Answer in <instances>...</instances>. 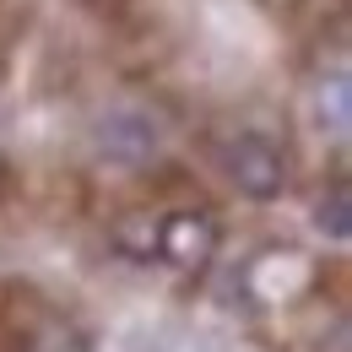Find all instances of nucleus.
Wrapping results in <instances>:
<instances>
[{"mask_svg":"<svg viewBox=\"0 0 352 352\" xmlns=\"http://www.w3.org/2000/svg\"><path fill=\"white\" fill-rule=\"evenodd\" d=\"M217 163L228 184L244 195V201H276L282 190H287V179H293V163H287V152H282V141H271L265 131H233L217 141Z\"/></svg>","mask_w":352,"mask_h":352,"instance_id":"f257e3e1","label":"nucleus"},{"mask_svg":"<svg viewBox=\"0 0 352 352\" xmlns=\"http://www.w3.org/2000/svg\"><path fill=\"white\" fill-rule=\"evenodd\" d=\"M222 244V222L206 206H174V212H157L152 228V261L174 265V271H206L217 261Z\"/></svg>","mask_w":352,"mask_h":352,"instance_id":"f03ea898","label":"nucleus"},{"mask_svg":"<svg viewBox=\"0 0 352 352\" xmlns=\"http://www.w3.org/2000/svg\"><path fill=\"white\" fill-rule=\"evenodd\" d=\"M92 135H98L103 163H120V168H135V163L157 157V146H163V125L146 109H109Z\"/></svg>","mask_w":352,"mask_h":352,"instance_id":"7ed1b4c3","label":"nucleus"},{"mask_svg":"<svg viewBox=\"0 0 352 352\" xmlns=\"http://www.w3.org/2000/svg\"><path fill=\"white\" fill-rule=\"evenodd\" d=\"M239 282H244V293L255 304H276V298H287L293 287L309 282V261L298 250H265V255H255L239 271Z\"/></svg>","mask_w":352,"mask_h":352,"instance_id":"20e7f679","label":"nucleus"},{"mask_svg":"<svg viewBox=\"0 0 352 352\" xmlns=\"http://www.w3.org/2000/svg\"><path fill=\"white\" fill-rule=\"evenodd\" d=\"M347 114H352V98H347V71H331L320 87H314V125L331 135H347Z\"/></svg>","mask_w":352,"mask_h":352,"instance_id":"39448f33","label":"nucleus"},{"mask_svg":"<svg viewBox=\"0 0 352 352\" xmlns=\"http://www.w3.org/2000/svg\"><path fill=\"white\" fill-rule=\"evenodd\" d=\"M314 228L331 239V244H347L352 239V201H347V179H331V190H320L314 201Z\"/></svg>","mask_w":352,"mask_h":352,"instance_id":"423d86ee","label":"nucleus"},{"mask_svg":"<svg viewBox=\"0 0 352 352\" xmlns=\"http://www.w3.org/2000/svg\"><path fill=\"white\" fill-rule=\"evenodd\" d=\"M152 228H157V217L152 212H131V217L114 222V250L125 255V261H152Z\"/></svg>","mask_w":352,"mask_h":352,"instance_id":"0eeeda50","label":"nucleus"},{"mask_svg":"<svg viewBox=\"0 0 352 352\" xmlns=\"http://www.w3.org/2000/svg\"><path fill=\"white\" fill-rule=\"evenodd\" d=\"M195 352H217V347H195Z\"/></svg>","mask_w":352,"mask_h":352,"instance_id":"6e6552de","label":"nucleus"}]
</instances>
